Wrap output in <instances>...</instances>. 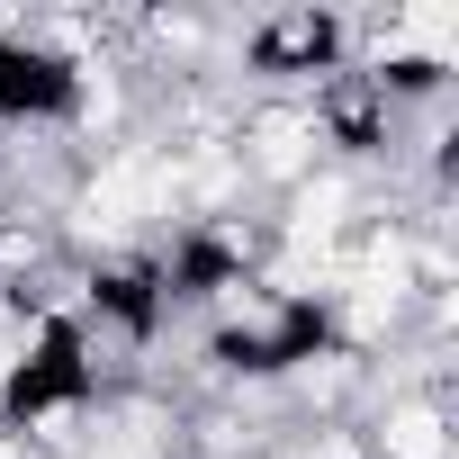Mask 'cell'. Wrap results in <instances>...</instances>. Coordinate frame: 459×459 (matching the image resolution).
<instances>
[{
    "instance_id": "cell-1",
    "label": "cell",
    "mask_w": 459,
    "mask_h": 459,
    "mask_svg": "<svg viewBox=\"0 0 459 459\" xmlns=\"http://www.w3.org/2000/svg\"><path fill=\"white\" fill-rule=\"evenodd\" d=\"M153 198H162V162L126 153V162H117V171H108V180L91 189V216H82V225H91V235H126V225H135V216H144Z\"/></svg>"
},
{
    "instance_id": "cell-2",
    "label": "cell",
    "mask_w": 459,
    "mask_h": 459,
    "mask_svg": "<svg viewBox=\"0 0 459 459\" xmlns=\"http://www.w3.org/2000/svg\"><path fill=\"white\" fill-rule=\"evenodd\" d=\"M333 225H342V180H316V189L298 198V225H289L298 253H325V244H333Z\"/></svg>"
},
{
    "instance_id": "cell-3",
    "label": "cell",
    "mask_w": 459,
    "mask_h": 459,
    "mask_svg": "<svg viewBox=\"0 0 459 459\" xmlns=\"http://www.w3.org/2000/svg\"><path fill=\"white\" fill-rule=\"evenodd\" d=\"M387 46H414V55H450V46H459V10H441V0H432V10H405Z\"/></svg>"
},
{
    "instance_id": "cell-4",
    "label": "cell",
    "mask_w": 459,
    "mask_h": 459,
    "mask_svg": "<svg viewBox=\"0 0 459 459\" xmlns=\"http://www.w3.org/2000/svg\"><path fill=\"white\" fill-rule=\"evenodd\" d=\"M387 450H396V459H441V414H423V405L396 414V423H387Z\"/></svg>"
},
{
    "instance_id": "cell-5",
    "label": "cell",
    "mask_w": 459,
    "mask_h": 459,
    "mask_svg": "<svg viewBox=\"0 0 459 459\" xmlns=\"http://www.w3.org/2000/svg\"><path fill=\"white\" fill-rule=\"evenodd\" d=\"M262 162L271 171H298L307 162V117H262Z\"/></svg>"
}]
</instances>
